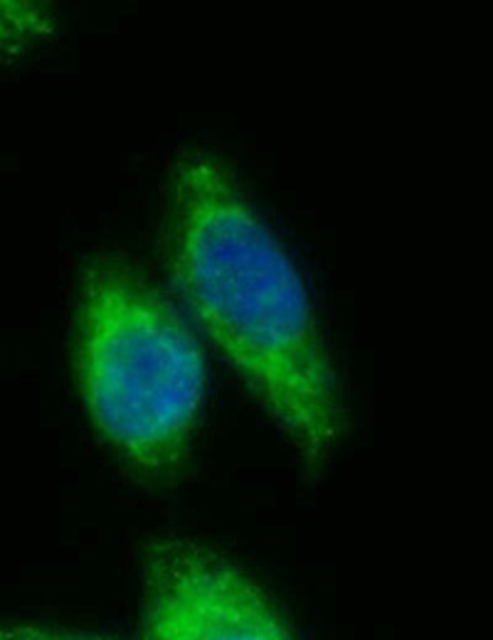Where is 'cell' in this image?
I'll list each match as a JSON object with an SVG mask.
<instances>
[{"instance_id":"1","label":"cell","mask_w":493,"mask_h":640,"mask_svg":"<svg viewBox=\"0 0 493 640\" xmlns=\"http://www.w3.org/2000/svg\"><path fill=\"white\" fill-rule=\"evenodd\" d=\"M165 264L185 313L267 414L303 470L343 438V392L293 259L227 165L200 148L170 163Z\"/></svg>"},{"instance_id":"2","label":"cell","mask_w":493,"mask_h":640,"mask_svg":"<svg viewBox=\"0 0 493 640\" xmlns=\"http://www.w3.org/2000/svg\"><path fill=\"white\" fill-rule=\"evenodd\" d=\"M74 377L86 421L119 468L143 488L175 485L203 426L208 359L185 313L119 254L81 269Z\"/></svg>"},{"instance_id":"3","label":"cell","mask_w":493,"mask_h":640,"mask_svg":"<svg viewBox=\"0 0 493 640\" xmlns=\"http://www.w3.org/2000/svg\"><path fill=\"white\" fill-rule=\"evenodd\" d=\"M139 638H293L274 593L242 564L185 534H155L139 552Z\"/></svg>"},{"instance_id":"4","label":"cell","mask_w":493,"mask_h":640,"mask_svg":"<svg viewBox=\"0 0 493 640\" xmlns=\"http://www.w3.org/2000/svg\"><path fill=\"white\" fill-rule=\"evenodd\" d=\"M57 32L55 0H0V64L35 55Z\"/></svg>"}]
</instances>
